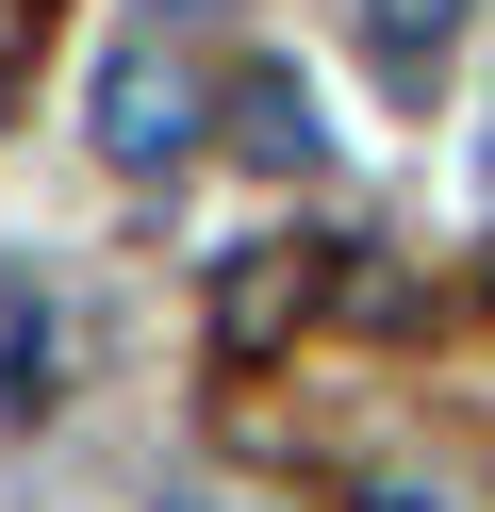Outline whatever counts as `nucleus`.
<instances>
[{
  "mask_svg": "<svg viewBox=\"0 0 495 512\" xmlns=\"http://www.w3.org/2000/svg\"><path fill=\"white\" fill-rule=\"evenodd\" d=\"M330 298V248H231L215 265V364H264V347H297Z\"/></svg>",
  "mask_w": 495,
  "mask_h": 512,
  "instance_id": "obj_1",
  "label": "nucleus"
},
{
  "mask_svg": "<svg viewBox=\"0 0 495 512\" xmlns=\"http://www.w3.org/2000/svg\"><path fill=\"white\" fill-rule=\"evenodd\" d=\"M182 133H198V83L165 67L149 34H132L116 67H99V149H116V166H165V149H182Z\"/></svg>",
  "mask_w": 495,
  "mask_h": 512,
  "instance_id": "obj_2",
  "label": "nucleus"
},
{
  "mask_svg": "<svg viewBox=\"0 0 495 512\" xmlns=\"http://www.w3.org/2000/svg\"><path fill=\"white\" fill-rule=\"evenodd\" d=\"M231 149H248V166H314V149H330V116H314V83H297V67H231Z\"/></svg>",
  "mask_w": 495,
  "mask_h": 512,
  "instance_id": "obj_3",
  "label": "nucleus"
},
{
  "mask_svg": "<svg viewBox=\"0 0 495 512\" xmlns=\"http://www.w3.org/2000/svg\"><path fill=\"white\" fill-rule=\"evenodd\" d=\"M446 50H462V0H363V67H380L396 100H429Z\"/></svg>",
  "mask_w": 495,
  "mask_h": 512,
  "instance_id": "obj_4",
  "label": "nucleus"
},
{
  "mask_svg": "<svg viewBox=\"0 0 495 512\" xmlns=\"http://www.w3.org/2000/svg\"><path fill=\"white\" fill-rule=\"evenodd\" d=\"M50 380H66V331H50V314H0V397L50 413Z\"/></svg>",
  "mask_w": 495,
  "mask_h": 512,
  "instance_id": "obj_5",
  "label": "nucleus"
}]
</instances>
